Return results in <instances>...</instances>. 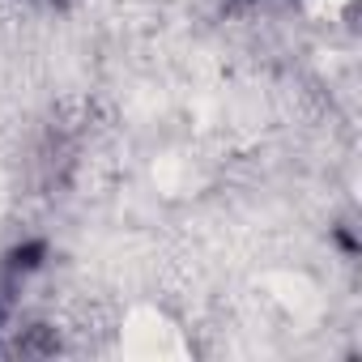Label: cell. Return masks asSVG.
<instances>
[{"label": "cell", "instance_id": "obj_1", "mask_svg": "<svg viewBox=\"0 0 362 362\" xmlns=\"http://www.w3.org/2000/svg\"><path fill=\"white\" fill-rule=\"evenodd\" d=\"M5 320H9V311H5V298H0V337H5Z\"/></svg>", "mask_w": 362, "mask_h": 362}]
</instances>
